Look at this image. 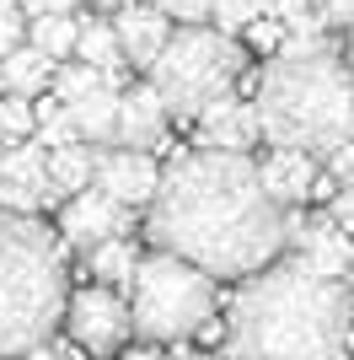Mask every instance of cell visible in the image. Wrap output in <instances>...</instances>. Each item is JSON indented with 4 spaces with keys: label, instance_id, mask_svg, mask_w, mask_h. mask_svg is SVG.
<instances>
[{
    "label": "cell",
    "instance_id": "6da1fadb",
    "mask_svg": "<svg viewBox=\"0 0 354 360\" xmlns=\"http://www.w3.org/2000/svg\"><path fill=\"white\" fill-rule=\"evenodd\" d=\"M145 237L209 274H252L290 248V215L247 150H188L145 205Z\"/></svg>",
    "mask_w": 354,
    "mask_h": 360
},
{
    "label": "cell",
    "instance_id": "7a4b0ae2",
    "mask_svg": "<svg viewBox=\"0 0 354 360\" xmlns=\"http://www.w3.org/2000/svg\"><path fill=\"white\" fill-rule=\"evenodd\" d=\"M354 345V296L301 258H268L231 301V355H343Z\"/></svg>",
    "mask_w": 354,
    "mask_h": 360
},
{
    "label": "cell",
    "instance_id": "3957f363",
    "mask_svg": "<svg viewBox=\"0 0 354 360\" xmlns=\"http://www.w3.org/2000/svg\"><path fill=\"white\" fill-rule=\"evenodd\" d=\"M258 135L327 162L354 140V65L322 32H284L258 81Z\"/></svg>",
    "mask_w": 354,
    "mask_h": 360
},
{
    "label": "cell",
    "instance_id": "277c9868",
    "mask_svg": "<svg viewBox=\"0 0 354 360\" xmlns=\"http://www.w3.org/2000/svg\"><path fill=\"white\" fill-rule=\"evenodd\" d=\"M65 253L32 210H0V355L44 349L65 323Z\"/></svg>",
    "mask_w": 354,
    "mask_h": 360
},
{
    "label": "cell",
    "instance_id": "5b68a950",
    "mask_svg": "<svg viewBox=\"0 0 354 360\" xmlns=\"http://www.w3.org/2000/svg\"><path fill=\"white\" fill-rule=\"evenodd\" d=\"M215 317V274L188 264L183 253H156L140 258L129 274V323L140 328V339L172 345L188 339Z\"/></svg>",
    "mask_w": 354,
    "mask_h": 360
},
{
    "label": "cell",
    "instance_id": "8992f818",
    "mask_svg": "<svg viewBox=\"0 0 354 360\" xmlns=\"http://www.w3.org/2000/svg\"><path fill=\"white\" fill-rule=\"evenodd\" d=\"M242 65H247V54H242V44L231 32L209 27V22H193V27L166 38V49L150 65V86L162 91L172 119H199L204 103L225 97L242 81Z\"/></svg>",
    "mask_w": 354,
    "mask_h": 360
},
{
    "label": "cell",
    "instance_id": "52a82bcc",
    "mask_svg": "<svg viewBox=\"0 0 354 360\" xmlns=\"http://www.w3.org/2000/svg\"><path fill=\"white\" fill-rule=\"evenodd\" d=\"M65 323H70V339L81 349H118L129 339V301H118L113 285H86L65 301Z\"/></svg>",
    "mask_w": 354,
    "mask_h": 360
},
{
    "label": "cell",
    "instance_id": "ba28073f",
    "mask_svg": "<svg viewBox=\"0 0 354 360\" xmlns=\"http://www.w3.org/2000/svg\"><path fill=\"white\" fill-rule=\"evenodd\" d=\"M156 183H162V167L140 146H118L113 140V146H97V156H91V188H103L107 199L129 205V210H145Z\"/></svg>",
    "mask_w": 354,
    "mask_h": 360
},
{
    "label": "cell",
    "instance_id": "9c48e42d",
    "mask_svg": "<svg viewBox=\"0 0 354 360\" xmlns=\"http://www.w3.org/2000/svg\"><path fill=\"white\" fill-rule=\"evenodd\" d=\"M118 231H129V205H118L107 199L103 188H81V194L65 199V215H59V237L70 242V248H97L103 237H118Z\"/></svg>",
    "mask_w": 354,
    "mask_h": 360
},
{
    "label": "cell",
    "instance_id": "30bf717a",
    "mask_svg": "<svg viewBox=\"0 0 354 360\" xmlns=\"http://www.w3.org/2000/svg\"><path fill=\"white\" fill-rule=\"evenodd\" d=\"M290 242H295V258L301 264H311L317 274H333V280H343V269H349V231H343L333 215H311V221H290Z\"/></svg>",
    "mask_w": 354,
    "mask_h": 360
},
{
    "label": "cell",
    "instance_id": "8fae6325",
    "mask_svg": "<svg viewBox=\"0 0 354 360\" xmlns=\"http://www.w3.org/2000/svg\"><path fill=\"white\" fill-rule=\"evenodd\" d=\"M113 27H118V44H124V60L140 65V70H150L156 54L166 49V38H172V16H166L162 6H140V0H129V6H118Z\"/></svg>",
    "mask_w": 354,
    "mask_h": 360
},
{
    "label": "cell",
    "instance_id": "7c38bea8",
    "mask_svg": "<svg viewBox=\"0 0 354 360\" xmlns=\"http://www.w3.org/2000/svg\"><path fill=\"white\" fill-rule=\"evenodd\" d=\"M252 140H258V103H236L231 91L204 103V113H199V146L247 150Z\"/></svg>",
    "mask_w": 354,
    "mask_h": 360
},
{
    "label": "cell",
    "instance_id": "4fadbf2b",
    "mask_svg": "<svg viewBox=\"0 0 354 360\" xmlns=\"http://www.w3.org/2000/svg\"><path fill=\"white\" fill-rule=\"evenodd\" d=\"M166 103H162V91L156 86H134V91H118V146H140L150 150L156 140L166 135Z\"/></svg>",
    "mask_w": 354,
    "mask_h": 360
},
{
    "label": "cell",
    "instance_id": "5bb4252c",
    "mask_svg": "<svg viewBox=\"0 0 354 360\" xmlns=\"http://www.w3.org/2000/svg\"><path fill=\"white\" fill-rule=\"evenodd\" d=\"M258 172H263V188L280 199V205H301V199H311V188H317V156H311V150L280 146L268 162H258Z\"/></svg>",
    "mask_w": 354,
    "mask_h": 360
},
{
    "label": "cell",
    "instance_id": "9a60e30c",
    "mask_svg": "<svg viewBox=\"0 0 354 360\" xmlns=\"http://www.w3.org/2000/svg\"><path fill=\"white\" fill-rule=\"evenodd\" d=\"M65 108H70L75 135L86 140V146H113V135H118V86H113V81L86 86L81 97H70Z\"/></svg>",
    "mask_w": 354,
    "mask_h": 360
},
{
    "label": "cell",
    "instance_id": "2e32d148",
    "mask_svg": "<svg viewBox=\"0 0 354 360\" xmlns=\"http://www.w3.org/2000/svg\"><path fill=\"white\" fill-rule=\"evenodd\" d=\"M70 60H86L91 70H103V75H118L124 65H129V60H124V44H118V27L103 22V16H86V22H81Z\"/></svg>",
    "mask_w": 354,
    "mask_h": 360
},
{
    "label": "cell",
    "instance_id": "e0dca14e",
    "mask_svg": "<svg viewBox=\"0 0 354 360\" xmlns=\"http://www.w3.org/2000/svg\"><path fill=\"white\" fill-rule=\"evenodd\" d=\"M48 75H54V60H48L38 44H11L6 54H0V81H6L11 91L38 97V91L48 86Z\"/></svg>",
    "mask_w": 354,
    "mask_h": 360
},
{
    "label": "cell",
    "instance_id": "ac0fdd59",
    "mask_svg": "<svg viewBox=\"0 0 354 360\" xmlns=\"http://www.w3.org/2000/svg\"><path fill=\"white\" fill-rule=\"evenodd\" d=\"M91 156H97V146H86V140H65V146H48V183H54L59 199L81 194L91 183Z\"/></svg>",
    "mask_w": 354,
    "mask_h": 360
},
{
    "label": "cell",
    "instance_id": "d6986e66",
    "mask_svg": "<svg viewBox=\"0 0 354 360\" xmlns=\"http://www.w3.org/2000/svg\"><path fill=\"white\" fill-rule=\"evenodd\" d=\"M86 264H91V274H97V285H129L140 253H134V242L118 231V237H103L97 248H86Z\"/></svg>",
    "mask_w": 354,
    "mask_h": 360
},
{
    "label": "cell",
    "instance_id": "ffe728a7",
    "mask_svg": "<svg viewBox=\"0 0 354 360\" xmlns=\"http://www.w3.org/2000/svg\"><path fill=\"white\" fill-rule=\"evenodd\" d=\"M27 22H32V27H27V32H32L27 44H38V49L48 54V60H70V54H75V32H81V22H75L70 11L27 16Z\"/></svg>",
    "mask_w": 354,
    "mask_h": 360
},
{
    "label": "cell",
    "instance_id": "44dd1931",
    "mask_svg": "<svg viewBox=\"0 0 354 360\" xmlns=\"http://www.w3.org/2000/svg\"><path fill=\"white\" fill-rule=\"evenodd\" d=\"M38 129V113H32V97L27 91H0V140H22Z\"/></svg>",
    "mask_w": 354,
    "mask_h": 360
},
{
    "label": "cell",
    "instance_id": "7402d4cb",
    "mask_svg": "<svg viewBox=\"0 0 354 360\" xmlns=\"http://www.w3.org/2000/svg\"><path fill=\"white\" fill-rule=\"evenodd\" d=\"M263 16L284 22V32H322V27H327L322 6H311V0H268Z\"/></svg>",
    "mask_w": 354,
    "mask_h": 360
},
{
    "label": "cell",
    "instance_id": "603a6c76",
    "mask_svg": "<svg viewBox=\"0 0 354 360\" xmlns=\"http://www.w3.org/2000/svg\"><path fill=\"white\" fill-rule=\"evenodd\" d=\"M268 11V0H209V22L221 32H247V22Z\"/></svg>",
    "mask_w": 354,
    "mask_h": 360
},
{
    "label": "cell",
    "instance_id": "cb8c5ba5",
    "mask_svg": "<svg viewBox=\"0 0 354 360\" xmlns=\"http://www.w3.org/2000/svg\"><path fill=\"white\" fill-rule=\"evenodd\" d=\"M97 81H113V75L91 70L86 60H75V65H65V70H54V75H48V86H54V97H59V103L81 97V91H86V86H97Z\"/></svg>",
    "mask_w": 354,
    "mask_h": 360
},
{
    "label": "cell",
    "instance_id": "d4e9b609",
    "mask_svg": "<svg viewBox=\"0 0 354 360\" xmlns=\"http://www.w3.org/2000/svg\"><path fill=\"white\" fill-rule=\"evenodd\" d=\"M172 22H183V27H193V22H209V0H156Z\"/></svg>",
    "mask_w": 354,
    "mask_h": 360
},
{
    "label": "cell",
    "instance_id": "484cf974",
    "mask_svg": "<svg viewBox=\"0 0 354 360\" xmlns=\"http://www.w3.org/2000/svg\"><path fill=\"white\" fill-rule=\"evenodd\" d=\"M22 44V6H0V54Z\"/></svg>",
    "mask_w": 354,
    "mask_h": 360
},
{
    "label": "cell",
    "instance_id": "4316f807",
    "mask_svg": "<svg viewBox=\"0 0 354 360\" xmlns=\"http://www.w3.org/2000/svg\"><path fill=\"white\" fill-rule=\"evenodd\" d=\"M327 167H333V178H339L343 188H354V140H343V146L327 156Z\"/></svg>",
    "mask_w": 354,
    "mask_h": 360
},
{
    "label": "cell",
    "instance_id": "83f0119b",
    "mask_svg": "<svg viewBox=\"0 0 354 360\" xmlns=\"http://www.w3.org/2000/svg\"><path fill=\"white\" fill-rule=\"evenodd\" d=\"M327 16V27H354V0H317Z\"/></svg>",
    "mask_w": 354,
    "mask_h": 360
},
{
    "label": "cell",
    "instance_id": "f1b7e54d",
    "mask_svg": "<svg viewBox=\"0 0 354 360\" xmlns=\"http://www.w3.org/2000/svg\"><path fill=\"white\" fill-rule=\"evenodd\" d=\"M333 221L354 237V188H343V183H339V194H333Z\"/></svg>",
    "mask_w": 354,
    "mask_h": 360
},
{
    "label": "cell",
    "instance_id": "f546056e",
    "mask_svg": "<svg viewBox=\"0 0 354 360\" xmlns=\"http://www.w3.org/2000/svg\"><path fill=\"white\" fill-rule=\"evenodd\" d=\"M16 6H22L27 16H48V11H75L81 0H16Z\"/></svg>",
    "mask_w": 354,
    "mask_h": 360
},
{
    "label": "cell",
    "instance_id": "4dcf8cb0",
    "mask_svg": "<svg viewBox=\"0 0 354 360\" xmlns=\"http://www.w3.org/2000/svg\"><path fill=\"white\" fill-rule=\"evenodd\" d=\"M91 6H103V11H118V6H129V0H91Z\"/></svg>",
    "mask_w": 354,
    "mask_h": 360
},
{
    "label": "cell",
    "instance_id": "1f68e13d",
    "mask_svg": "<svg viewBox=\"0 0 354 360\" xmlns=\"http://www.w3.org/2000/svg\"><path fill=\"white\" fill-rule=\"evenodd\" d=\"M343 280H349V285H354V253H349V269H343Z\"/></svg>",
    "mask_w": 354,
    "mask_h": 360
},
{
    "label": "cell",
    "instance_id": "d6a6232c",
    "mask_svg": "<svg viewBox=\"0 0 354 360\" xmlns=\"http://www.w3.org/2000/svg\"><path fill=\"white\" fill-rule=\"evenodd\" d=\"M349 65H354V27H349Z\"/></svg>",
    "mask_w": 354,
    "mask_h": 360
},
{
    "label": "cell",
    "instance_id": "836d02e7",
    "mask_svg": "<svg viewBox=\"0 0 354 360\" xmlns=\"http://www.w3.org/2000/svg\"><path fill=\"white\" fill-rule=\"evenodd\" d=\"M0 162H6V140H0Z\"/></svg>",
    "mask_w": 354,
    "mask_h": 360
},
{
    "label": "cell",
    "instance_id": "e575fe53",
    "mask_svg": "<svg viewBox=\"0 0 354 360\" xmlns=\"http://www.w3.org/2000/svg\"><path fill=\"white\" fill-rule=\"evenodd\" d=\"M0 6H16V0H0Z\"/></svg>",
    "mask_w": 354,
    "mask_h": 360
},
{
    "label": "cell",
    "instance_id": "d590c367",
    "mask_svg": "<svg viewBox=\"0 0 354 360\" xmlns=\"http://www.w3.org/2000/svg\"><path fill=\"white\" fill-rule=\"evenodd\" d=\"M0 91H6V81H0Z\"/></svg>",
    "mask_w": 354,
    "mask_h": 360
}]
</instances>
